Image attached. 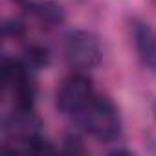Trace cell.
Here are the masks:
<instances>
[{"mask_svg": "<svg viewBox=\"0 0 156 156\" xmlns=\"http://www.w3.org/2000/svg\"><path fill=\"white\" fill-rule=\"evenodd\" d=\"M19 4L24 11L48 26H57L66 19L64 8L55 0H19Z\"/></svg>", "mask_w": 156, "mask_h": 156, "instance_id": "6", "label": "cell"}, {"mask_svg": "<svg viewBox=\"0 0 156 156\" xmlns=\"http://www.w3.org/2000/svg\"><path fill=\"white\" fill-rule=\"evenodd\" d=\"M39 127L41 119L35 116L33 108H24V107H17V110H13L4 121V130L11 136H17L20 141L37 136Z\"/></svg>", "mask_w": 156, "mask_h": 156, "instance_id": "5", "label": "cell"}, {"mask_svg": "<svg viewBox=\"0 0 156 156\" xmlns=\"http://www.w3.org/2000/svg\"><path fill=\"white\" fill-rule=\"evenodd\" d=\"M2 30H4V35H9V37H19L24 33V26L19 20H8Z\"/></svg>", "mask_w": 156, "mask_h": 156, "instance_id": "9", "label": "cell"}, {"mask_svg": "<svg viewBox=\"0 0 156 156\" xmlns=\"http://www.w3.org/2000/svg\"><path fill=\"white\" fill-rule=\"evenodd\" d=\"M130 31H132V41L141 64L149 72L156 73V35L152 28L147 22L134 19L130 24Z\"/></svg>", "mask_w": 156, "mask_h": 156, "instance_id": "4", "label": "cell"}, {"mask_svg": "<svg viewBox=\"0 0 156 156\" xmlns=\"http://www.w3.org/2000/svg\"><path fill=\"white\" fill-rule=\"evenodd\" d=\"M24 62L28 64L30 70H41V68H46L50 64V53L46 48L42 46H37V44H31L26 48L24 51Z\"/></svg>", "mask_w": 156, "mask_h": 156, "instance_id": "7", "label": "cell"}, {"mask_svg": "<svg viewBox=\"0 0 156 156\" xmlns=\"http://www.w3.org/2000/svg\"><path fill=\"white\" fill-rule=\"evenodd\" d=\"M75 119L90 136L101 141H112L121 132L119 114L114 103L103 96H96L81 114L75 116Z\"/></svg>", "mask_w": 156, "mask_h": 156, "instance_id": "1", "label": "cell"}, {"mask_svg": "<svg viewBox=\"0 0 156 156\" xmlns=\"http://www.w3.org/2000/svg\"><path fill=\"white\" fill-rule=\"evenodd\" d=\"M96 98L94 85L83 73H73L62 81V85L57 90V99L55 105L61 114L64 116H77L81 114L88 103Z\"/></svg>", "mask_w": 156, "mask_h": 156, "instance_id": "2", "label": "cell"}, {"mask_svg": "<svg viewBox=\"0 0 156 156\" xmlns=\"http://www.w3.org/2000/svg\"><path fill=\"white\" fill-rule=\"evenodd\" d=\"M62 149H64L66 152H70V154H83V152L87 151L85 145H83V141L77 138V136H66Z\"/></svg>", "mask_w": 156, "mask_h": 156, "instance_id": "8", "label": "cell"}, {"mask_svg": "<svg viewBox=\"0 0 156 156\" xmlns=\"http://www.w3.org/2000/svg\"><path fill=\"white\" fill-rule=\"evenodd\" d=\"M64 55L73 68L88 70L99 64L101 61V44L99 39L87 30H75L66 37Z\"/></svg>", "mask_w": 156, "mask_h": 156, "instance_id": "3", "label": "cell"}]
</instances>
